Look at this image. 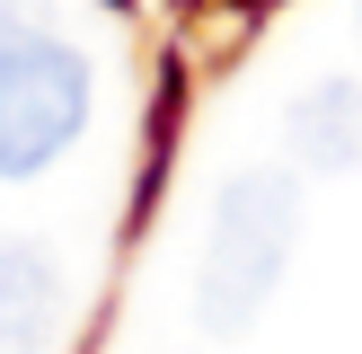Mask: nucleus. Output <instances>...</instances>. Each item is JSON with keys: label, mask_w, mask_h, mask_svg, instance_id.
I'll return each mask as SVG.
<instances>
[{"label": "nucleus", "mask_w": 362, "mask_h": 354, "mask_svg": "<svg viewBox=\"0 0 362 354\" xmlns=\"http://www.w3.org/2000/svg\"><path fill=\"white\" fill-rule=\"evenodd\" d=\"M88 124V62L53 35H0V177H35Z\"/></svg>", "instance_id": "f03ea898"}, {"label": "nucleus", "mask_w": 362, "mask_h": 354, "mask_svg": "<svg viewBox=\"0 0 362 354\" xmlns=\"http://www.w3.org/2000/svg\"><path fill=\"white\" fill-rule=\"evenodd\" d=\"M292 239H300V186H292V177H283V169H247V177H230L221 204H212L204 283H194V310H204V328L239 336L247 319L265 310V292L283 283Z\"/></svg>", "instance_id": "f257e3e1"}, {"label": "nucleus", "mask_w": 362, "mask_h": 354, "mask_svg": "<svg viewBox=\"0 0 362 354\" xmlns=\"http://www.w3.org/2000/svg\"><path fill=\"white\" fill-rule=\"evenodd\" d=\"M283 133L310 169H362V80H310L283 115Z\"/></svg>", "instance_id": "7ed1b4c3"}, {"label": "nucleus", "mask_w": 362, "mask_h": 354, "mask_svg": "<svg viewBox=\"0 0 362 354\" xmlns=\"http://www.w3.org/2000/svg\"><path fill=\"white\" fill-rule=\"evenodd\" d=\"M53 257L27 239H0V354H27L53 328Z\"/></svg>", "instance_id": "20e7f679"}]
</instances>
